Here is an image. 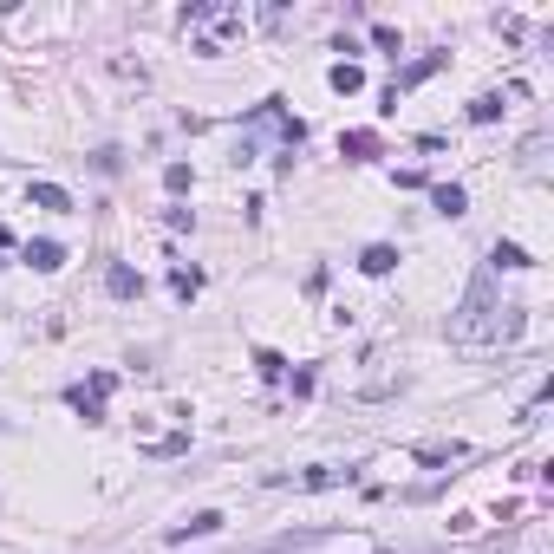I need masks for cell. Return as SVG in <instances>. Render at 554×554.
Listing matches in <instances>:
<instances>
[{"label": "cell", "mask_w": 554, "mask_h": 554, "mask_svg": "<svg viewBox=\"0 0 554 554\" xmlns=\"http://www.w3.org/2000/svg\"><path fill=\"white\" fill-rule=\"evenodd\" d=\"M163 183H170L177 196H183V189H189V163H170V170H163Z\"/></svg>", "instance_id": "18"}, {"label": "cell", "mask_w": 554, "mask_h": 554, "mask_svg": "<svg viewBox=\"0 0 554 554\" xmlns=\"http://www.w3.org/2000/svg\"><path fill=\"white\" fill-rule=\"evenodd\" d=\"M255 366H261V378H287V359L281 352H255Z\"/></svg>", "instance_id": "15"}, {"label": "cell", "mask_w": 554, "mask_h": 554, "mask_svg": "<svg viewBox=\"0 0 554 554\" xmlns=\"http://www.w3.org/2000/svg\"><path fill=\"white\" fill-rule=\"evenodd\" d=\"M326 78H332V92H346V98H352V92H366V72H359L352 59H340V66H332Z\"/></svg>", "instance_id": "9"}, {"label": "cell", "mask_w": 554, "mask_h": 554, "mask_svg": "<svg viewBox=\"0 0 554 554\" xmlns=\"http://www.w3.org/2000/svg\"><path fill=\"white\" fill-rule=\"evenodd\" d=\"M215 529H222V515H215V509H203V515L177 522V529H170V541H189V535H215Z\"/></svg>", "instance_id": "8"}, {"label": "cell", "mask_w": 554, "mask_h": 554, "mask_svg": "<svg viewBox=\"0 0 554 554\" xmlns=\"http://www.w3.org/2000/svg\"><path fill=\"white\" fill-rule=\"evenodd\" d=\"M340 150H346V157H372V150H378V137H372V131H346V137H340Z\"/></svg>", "instance_id": "12"}, {"label": "cell", "mask_w": 554, "mask_h": 554, "mask_svg": "<svg viewBox=\"0 0 554 554\" xmlns=\"http://www.w3.org/2000/svg\"><path fill=\"white\" fill-rule=\"evenodd\" d=\"M196 287H203L196 268H177V274H170V294H177V300H196Z\"/></svg>", "instance_id": "13"}, {"label": "cell", "mask_w": 554, "mask_h": 554, "mask_svg": "<svg viewBox=\"0 0 554 554\" xmlns=\"http://www.w3.org/2000/svg\"><path fill=\"white\" fill-rule=\"evenodd\" d=\"M489 268H535V261H529V248H515V241H495V248H489Z\"/></svg>", "instance_id": "11"}, {"label": "cell", "mask_w": 554, "mask_h": 554, "mask_svg": "<svg viewBox=\"0 0 554 554\" xmlns=\"http://www.w3.org/2000/svg\"><path fill=\"white\" fill-rule=\"evenodd\" d=\"M26 268H40V274L66 268V248H59V241H46V235H40V241H26Z\"/></svg>", "instance_id": "3"}, {"label": "cell", "mask_w": 554, "mask_h": 554, "mask_svg": "<svg viewBox=\"0 0 554 554\" xmlns=\"http://www.w3.org/2000/svg\"><path fill=\"white\" fill-rule=\"evenodd\" d=\"M522 326H529V313L509 307V300H495V281L477 274L469 294H463V307L450 313V340L457 346H509V340H522Z\"/></svg>", "instance_id": "1"}, {"label": "cell", "mask_w": 554, "mask_h": 554, "mask_svg": "<svg viewBox=\"0 0 554 554\" xmlns=\"http://www.w3.org/2000/svg\"><path fill=\"white\" fill-rule=\"evenodd\" d=\"M431 203H437V215H463V209H469L463 183H431Z\"/></svg>", "instance_id": "4"}, {"label": "cell", "mask_w": 554, "mask_h": 554, "mask_svg": "<svg viewBox=\"0 0 554 554\" xmlns=\"http://www.w3.org/2000/svg\"><path fill=\"white\" fill-rule=\"evenodd\" d=\"M437 66H443V52H424V59H418V66H411V72H404V78H392V92H398V98H404V92H411V86H424V78H431V72H437Z\"/></svg>", "instance_id": "7"}, {"label": "cell", "mask_w": 554, "mask_h": 554, "mask_svg": "<svg viewBox=\"0 0 554 554\" xmlns=\"http://www.w3.org/2000/svg\"><path fill=\"white\" fill-rule=\"evenodd\" d=\"M503 118V92H483V98H469V124H495Z\"/></svg>", "instance_id": "10"}, {"label": "cell", "mask_w": 554, "mask_h": 554, "mask_svg": "<svg viewBox=\"0 0 554 554\" xmlns=\"http://www.w3.org/2000/svg\"><path fill=\"white\" fill-rule=\"evenodd\" d=\"M26 196H33V209H52V215H66V209H72V196H66L59 183H33Z\"/></svg>", "instance_id": "5"}, {"label": "cell", "mask_w": 554, "mask_h": 554, "mask_svg": "<svg viewBox=\"0 0 554 554\" xmlns=\"http://www.w3.org/2000/svg\"><path fill=\"white\" fill-rule=\"evenodd\" d=\"M72 411H86V424H98V418H104V404H98V398H86L78 385H72Z\"/></svg>", "instance_id": "16"}, {"label": "cell", "mask_w": 554, "mask_h": 554, "mask_svg": "<svg viewBox=\"0 0 554 554\" xmlns=\"http://www.w3.org/2000/svg\"><path fill=\"white\" fill-rule=\"evenodd\" d=\"M104 294H111V300H137V294H144V274L124 268V261H111V268H104Z\"/></svg>", "instance_id": "2"}, {"label": "cell", "mask_w": 554, "mask_h": 554, "mask_svg": "<svg viewBox=\"0 0 554 554\" xmlns=\"http://www.w3.org/2000/svg\"><path fill=\"white\" fill-rule=\"evenodd\" d=\"M359 268H366V274H392V268H398V248H392V241H372L366 255H359Z\"/></svg>", "instance_id": "6"}, {"label": "cell", "mask_w": 554, "mask_h": 554, "mask_svg": "<svg viewBox=\"0 0 554 554\" xmlns=\"http://www.w3.org/2000/svg\"><path fill=\"white\" fill-rule=\"evenodd\" d=\"M346 483V469H307V477H294V489H332Z\"/></svg>", "instance_id": "14"}, {"label": "cell", "mask_w": 554, "mask_h": 554, "mask_svg": "<svg viewBox=\"0 0 554 554\" xmlns=\"http://www.w3.org/2000/svg\"><path fill=\"white\" fill-rule=\"evenodd\" d=\"M78 392H86V398H98V404H104V392H111V372H92V385H78Z\"/></svg>", "instance_id": "17"}]
</instances>
